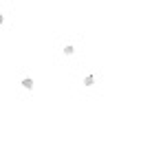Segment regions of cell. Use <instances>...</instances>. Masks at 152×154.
Returning a JSON list of instances; mask_svg holds the SVG:
<instances>
[{"instance_id": "7a4b0ae2", "label": "cell", "mask_w": 152, "mask_h": 154, "mask_svg": "<svg viewBox=\"0 0 152 154\" xmlns=\"http://www.w3.org/2000/svg\"><path fill=\"white\" fill-rule=\"evenodd\" d=\"M93 84H95V77H93V75H88L86 79H84V86H93Z\"/></svg>"}, {"instance_id": "277c9868", "label": "cell", "mask_w": 152, "mask_h": 154, "mask_svg": "<svg viewBox=\"0 0 152 154\" xmlns=\"http://www.w3.org/2000/svg\"><path fill=\"white\" fill-rule=\"evenodd\" d=\"M5 22V18H2V11H0V24H2Z\"/></svg>"}, {"instance_id": "3957f363", "label": "cell", "mask_w": 152, "mask_h": 154, "mask_svg": "<svg viewBox=\"0 0 152 154\" xmlns=\"http://www.w3.org/2000/svg\"><path fill=\"white\" fill-rule=\"evenodd\" d=\"M73 53H75L73 46H66V48H64V55H73Z\"/></svg>"}, {"instance_id": "6da1fadb", "label": "cell", "mask_w": 152, "mask_h": 154, "mask_svg": "<svg viewBox=\"0 0 152 154\" xmlns=\"http://www.w3.org/2000/svg\"><path fill=\"white\" fill-rule=\"evenodd\" d=\"M22 86H24L26 90H33V79H29V77H24V79H22Z\"/></svg>"}]
</instances>
